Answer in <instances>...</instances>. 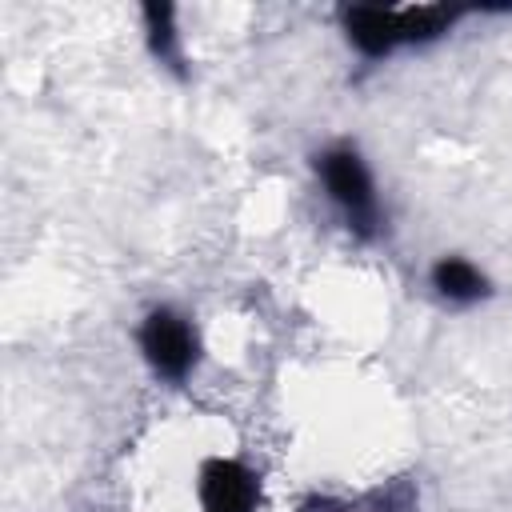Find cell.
<instances>
[{
    "instance_id": "obj_1",
    "label": "cell",
    "mask_w": 512,
    "mask_h": 512,
    "mask_svg": "<svg viewBox=\"0 0 512 512\" xmlns=\"http://www.w3.org/2000/svg\"><path fill=\"white\" fill-rule=\"evenodd\" d=\"M464 16V8L452 4H420V8H384V4H352L340 12L348 40L356 44V52L380 60L392 56L396 48L408 44H428L436 36H444L456 20Z\"/></svg>"
},
{
    "instance_id": "obj_2",
    "label": "cell",
    "mask_w": 512,
    "mask_h": 512,
    "mask_svg": "<svg viewBox=\"0 0 512 512\" xmlns=\"http://www.w3.org/2000/svg\"><path fill=\"white\" fill-rule=\"evenodd\" d=\"M316 176L328 192V200L344 212L348 232H356L360 240H372L380 232V204H376V188H372V172L360 160L356 148H328L316 156Z\"/></svg>"
},
{
    "instance_id": "obj_3",
    "label": "cell",
    "mask_w": 512,
    "mask_h": 512,
    "mask_svg": "<svg viewBox=\"0 0 512 512\" xmlns=\"http://www.w3.org/2000/svg\"><path fill=\"white\" fill-rule=\"evenodd\" d=\"M136 336H140V352H144V360L152 364L156 376L184 380L196 368L200 340H196V328L176 308H152Z\"/></svg>"
},
{
    "instance_id": "obj_4",
    "label": "cell",
    "mask_w": 512,
    "mask_h": 512,
    "mask_svg": "<svg viewBox=\"0 0 512 512\" xmlns=\"http://www.w3.org/2000/svg\"><path fill=\"white\" fill-rule=\"evenodd\" d=\"M260 480L240 464L212 456L200 464V504L204 512H256Z\"/></svg>"
},
{
    "instance_id": "obj_5",
    "label": "cell",
    "mask_w": 512,
    "mask_h": 512,
    "mask_svg": "<svg viewBox=\"0 0 512 512\" xmlns=\"http://www.w3.org/2000/svg\"><path fill=\"white\" fill-rule=\"evenodd\" d=\"M432 288L448 300V304H476L488 296V280L476 264H468L464 256H444L432 268Z\"/></svg>"
},
{
    "instance_id": "obj_6",
    "label": "cell",
    "mask_w": 512,
    "mask_h": 512,
    "mask_svg": "<svg viewBox=\"0 0 512 512\" xmlns=\"http://www.w3.org/2000/svg\"><path fill=\"white\" fill-rule=\"evenodd\" d=\"M144 32H148V52L184 76V52H180V32H176V8L172 4H144Z\"/></svg>"
},
{
    "instance_id": "obj_7",
    "label": "cell",
    "mask_w": 512,
    "mask_h": 512,
    "mask_svg": "<svg viewBox=\"0 0 512 512\" xmlns=\"http://www.w3.org/2000/svg\"><path fill=\"white\" fill-rule=\"evenodd\" d=\"M300 512H352L348 504H340V500H328V496H312Z\"/></svg>"
}]
</instances>
